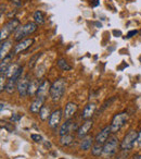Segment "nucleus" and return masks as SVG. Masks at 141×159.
<instances>
[{
    "label": "nucleus",
    "instance_id": "nucleus-37",
    "mask_svg": "<svg viewBox=\"0 0 141 159\" xmlns=\"http://www.w3.org/2000/svg\"><path fill=\"white\" fill-rule=\"evenodd\" d=\"M92 6H93V7H97V6H99V0H92Z\"/></svg>",
    "mask_w": 141,
    "mask_h": 159
},
{
    "label": "nucleus",
    "instance_id": "nucleus-5",
    "mask_svg": "<svg viewBox=\"0 0 141 159\" xmlns=\"http://www.w3.org/2000/svg\"><path fill=\"white\" fill-rule=\"evenodd\" d=\"M128 120V113L127 112H121L118 115H116L112 120V123H111V131L112 133L118 132L122 129V126L124 125L126 121Z\"/></svg>",
    "mask_w": 141,
    "mask_h": 159
},
{
    "label": "nucleus",
    "instance_id": "nucleus-10",
    "mask_svg": "<svg viewBox=\"0 0 141 159\" xmlns=\"http://www.w3.org/2000/svg\"><path fill=\"white\" fill-rule=\"evenodd\" d=\"M61 119H62V110L58 109V110L53 111L51 113L50 118H49V126L52 129H57L59 126Z\"/></svg>",
    "mask_w": 141,
    "mask_h": 159
},
{
    "label": "nucleus",
    "instance_id": "nucleus-39",
    "mask_svg": "<svg viewBox=\"0 0 141 159\" xmlns=\"http://www.w3.org/2000/svg\"><path fill=\"white\" fill-rule=\"evenodd\" d=\"M61 159H63V158H61Z\"/></svg>",
    "mask_w": 141,
    "mask_h": 159
},
{
    "label": "nucleus",
    "instance_id": "nucleus-34",
    "mask_svg": "<svg viewBox=\"0 0 141 159\" xmlns=\"http://www.w3.org/2000/svg\"><path fill=\"white\" fill-rule=\"evenodd\" d=\"M137 144H138V147L141 148V130H140V132H138V139H137Z\"/></svg>",
    "mask_w": 141,
    "mask_h": 159
},
{
    "label": "nucleus",
    "instance_id": "nucleus-31",
    "mask_svg": "<svg viewBox=\"0 0 141 159\" xmlns=\"http://www.w3.org/2000/svg\"><path fill=\"white\" fill-rule=\"evenodd\" d=\"M45 68L44 66H40V68H38L37 69V71H36V76L37 77H41L42 76V74L45 73Z\"/></svg>",
    "mask_w": 141,
    "mask_h": 159
},
{
    "label": "nucleus",
    "instance_id": "nucleus-16",
    "mask_svg": "<svg viewBox=\"0 0 141 159\" xmlns=\"http://www.w3.org/2000/svg\"><path fill=\"white\" fill-rule=\"evenodd\" d=\"M76 110H77V105L74 102H67L65 106V110H64V117L66 119H70L75 115Z\"/></svg>",
    "mask_w": 141,
    "mask_h": 159
},
{
    "label": "nucleus",
    "instance_id": "nucleus-26",
    "mask_svg": "<svg viewBox=\"0 0 141 159\" xmlns=\"http://www.w3.org/2000/svg\"><path fill=\"white\" fill-rule=\"evenodd\" d=\"M57 64H58V66H59L60 69H62L63 71H70V70H72V66H70V64H68L67 62H66L64 59H59L57 61Z\"/></svg>",
    "mask_w": 141,
    "mask_h": 159
},
{
    "label": "nucleus",
    "instance_id": "nucleus-22",
    "mask_svg": "<svg viewBox=\"0 0 141 159\" xmlns=\"http://www.w3.org/2000/svg\"><path fill=\"white\" fill-rule=\"evenodd\" d=\"M91 152H92L93 156L100 157L102 154H103V146L96 143L95 145L92 146V148H91Z\"/></svg>",
    "mask_w": 141,
    "mask_h": 159
},
{
    "label": "nucleus",
    "instance_id": "nucleus-30",
    "mask_svg": "<svg viewBox=\"0 0 141 159\" xmlns=\"http://www.w3.org/2000/svg\"><path fill=\"white\" fill-rule=\"evenodd\" d=\"M31 137H32V139H33L34 142H36V143H41V142L44 141L42 136H41V135H39V134H32Z\"/></svg>",
    "mask_w": 141,
    "mask_h": 159
},
{
    "label": "nucleus",
    "instance_id": "nucleus-13",
    "mask_svg": "<svg viewBox=\"0 0 141 159\" xmlns=\"http://www.w3.org/2000/svg\"><path fill=\"white\" fill-rule=\"evenodd\" d=\"M75 126H74V123H73V121L70 119H67L65 122H64L63 124L61 125V128H60V135L61 136H63V135H66V134H68V133L70 132L72 130H75Z\"/></svg>",
    "mask_w": 141,
    "mask_h": 159
},
{
    "label": "nucleus",
    "instance_id": "nucleus-21",
    "mask_svg": "<svg viewBox=\"0 0 141 159\" xmlns=\"http://www.w3.org/2000/svg\"><path fill=\"white\" fill-rule=\"evenodd\" d=\"M50 108L47 106H42V108L39 111V117L42 121H46L48 118H50Z\"/></svg>",
    "mask_w": 141,
    "mask_h": 159
},
{
    "label": "nucleus",
    "instance_id": "nucleus-4",
    "mask_svg": "<svg viewBox=\"0 0 141 159\" xmlns=\"http://www.w3.org/2000/svg\"><path fill=\"white\" fill-rule=\"evenodd\" d=\"M137 139H138V132L135 130H130L129 132L126 134V136L124 137L123 142L121 144V148L124 152H128V150L132 149L135 143L137 142Z\"/></svg>",
    "mask_w": 141,
    "mask_h": 159
},
{
    "label": "nucleus",
    "instance_id": "nucleus-24",
    "mask_svg": "<svg viewBox=\"0 0 141 159\" xmlns=\"http://www.w3.org/2000/svg\"><path fill=\"white\" fill-rule=\"evenodd\" d=\"M18 86V83L12 81V80H8L7 84H6V92L9 94H12L14 91H15V87Z\"/></svg>",
    "mask_w": 141,
    "mask_h": 159
},
{
    "label": "nucleus",
    "instance_id": "nucleus-27",
    "mask_svg": "<svg viewBox=\"0 0 141 159\" xmlns=\"http://www.w3.org/2000/svg\"><path fill=\"white\" fill-rule=\"evenodd\" d=\"M19 68H20V66H19V64H11V66H9V69L7 70V72H6V76H7L8 79L12 77Z\"/></svg>",
    "mask_w": 141,
    "mask_h": 159
},
{
    "label": "nucleus",
    "instance_id": "nucleus-3",
    "mask_svg": "<svg viewBox=\"0 0 141 159\" xmlns=\"http://www.w3.org/2000/svg\"><path fill=\"white\" fill-rule=\"evenodd\" d=\"M20 27V21L18 19H11L8 23H6L2 27H1V32H0V39L1 42L6 40L13 32H16V30Z\"/></svg>",
    "mask_w": 141,
    "mask_h": 159
},
{
    "label": "nucleus",
    "instance_id": "nucleus-9",
    "mask_svg": "<svg viewBox=\"0 0 141 159\" xmlns=\"http://www.w3.org/2000/svg\"><path fill=\"white\" fill-rule=\"evenodd\" d=\"M33 43H34L33 38H27V39H23L21 42H19L15 45V47H14L13 55H18V53L22 52V51H25L27 48H29L33 45Z\"/></svg>",
    "mask_w": 141,
    "mask_h": 159
},
{
    "label": "nucleus",
    "instance_id": "nucleus-28",
    "mask_svg": "<svg viewBox=\"0 0 141 159\" xmlns=\"http://www.w3.org/2000/svg\"><path fill=\"white\" fill-rule=\"evenodd\" d=\"M41 56V53H35L34 56H32V58H31V60H29V62H28V66L31 69H33L34 66H35V64L37 63V61H38V59H39V57Z\"/></svg>",
    "mask_w": 141,
    "mask_h": 159
},
{
    "label": "nucleus",
    "instance_id": "nucleus-32",
    "mask_svg": "<svg viewBox=\"0 0 141 159\" xmlns=\"http://www.w3.org/2000/svg\"><path fill=\"white\" fill-rule=\"evenodd\" d=\"M12 5L16 6V7H21L22 6V2H21V0H11Z\"/></svg>",
    "mask_w": 141,
    "mask_h": 159
},
{
    "label": "nucleus",
    "instance_id": "nucleus-33",
    "mask_svg": "<svg viewBox=\"0 0 141 159\" xmlns=\"http://www.w3.org/2000/svg\"><path fill=\"white\" fill-rule=\"evenodd\" d=\"M11 119H12V121H14V122H18V121H20V119H21V116H19V115H13L11 117Z\"/></svg>",
    "mask_w": 141,
    "mask_h": 159
},
{
    "label": "nucleus",
    "instance_id": "nucleus-38",
    "mask_svg": "<svg viewBox=\"0 0 141 159\" xmlns=\"http://www.w3.org/2000/svg\"><path fill=\"white\" fill-rule=\"evenodd\" d=\"M3 106H5V105H3V102H1V111L3 110Z\"/></svg>",
    "mask_w": 141,
    "mask_h": 159
},
{
    "label": "nucleus",
    "instance_id": "nucleus-6",
    "mask_svg": "<svg viewBox=\"0 0 141 159\" xmlns=\"http://www.w3.org/2000/svg\"><path fill=\"white\" fill-rule=\"evenodd\" d=\"M118 147V139L116 136H110L109 141L105 142L103 145V154L104 155H112L116 152Z\"/></svg>",
    "mask_w": 141,
    "mask_h": 159
},
{
    "label": "nucleus",
    "instance_id": "nucleus-8",
    "mask_svg": "<svg viewBox=\"0 0 141 159\" xmlns=\"http://www.w3.org/2000/svg\"><path fill=\"white\" fill-rule=\"evenodd\" d=\"M111 133H112L111 126H105L103 130H101L97 134V136H96V139H95V142L97 144H100V145H103V144H105V142L109 139Z\"/></svg>",
    "mask_w": 141,
    "mask_h": 159
},
{
    "label": "nucleus",
    "instance_id": "nucleus-18",
    "mask_svg": "<svg viewBox=\"0 0 141 159\" xmlns=\"http://www.w3.org/2000/svg\"><path fill=\"white\" fill-rule=\"evenodd\" d=\"M11 59H12V55H8L6 58H3L2 60H1V64H0V73L1 74H6V72H7V70L9 69V66H11Z\"/></svg>",
    "mask_w": 141,
    "mask_h": 159
},
{
    "label": "nucleus",
    "instance_id": "nucleus-15",
    "mask_svg": "<svg viewBox=\"0 0 141 159\" xmlns=\"http://www.w3.org/2000/svg\"><path fill=\"white\" fill-rule=\"evenodd\" d=\"M96 108H97V106H96V104H93V102H91V104H88L86 107H85L84 111H83L82 113V118L85 120H89V118L92 117V115L95 113L96 111Z\"/></svg>",
    "mask_w": 141,
    "mask_h": 159
},
{
    "label": "nucleus",
    "instance_id": "nucleus-25",
    "mask_svg": "<svg viewBox=\"0 0 141 159\" xmlns=\"http://www.w3.org/2000/svg\"><path fill=\"white\" fill-rule=\"evenodd\" d=\"M34 20H35V23L36 24H44L45 23V16H44V13L42 11H36L34 13Z\"/></svg>",
    "mask_w": 141,
    "mask_h": 159
},
{
    "label": "nucleus",
    "instance_id": "nucleus-35",
    "mask_svg": "<svg viewBox=\"0 0 141 159\" xmlns=\"http://www.w3.org/2000/svg\"><path fill=\"white\" fill-rule=\"evenodd\" d=\"M137 33H138V32H137V31H130L129 33L127 34V37H128V38L132 37V36H135V35H136Z\"/></svg>",
    "mask_w": 141,
    "mask_h": 159
},
{
    "label": "nucleus",
    "instance_id": "nucleus-1",
    "mask_svg": "<svg viewBox=\"0 0 141 159\" xmlns=\"http://www.w3.org/2000/svg\"><path fill=\"white\" fill-rule=\"evenodd\" d=\"M65 89H66V81L64 79H58L55 80L54 82L52 83L50 87V95L51 99L52 102H59L60 99L62 98L63 96L64 92H65Z\"/></svg>",
    "mask_w": 141,
    "mask_h": 159
},
{
    "label": "nucleus",
    "instance_id": "nucleus-29",
    "mask_svg": "<svg viewBox=\"0 0 141 159\" xmlns=\"http://www.w3.org/2000/svg\"><path fill=\"white\" fill-rule=\"evenodd\" d=\"M6 79H7V76H6V74H1V79H0V91L2 92L3 89H6Z\"/></svg>",
    "mask_w": 141,
    "mask_h": 159
},
{
    "label": "nucleus",
    "instance_id": "nucleus-7",
    "mask_svg": "<svg viewBox=\"0 0 141 159\" xmlns=\"http://www.w3.org/2000/svg\"><path fill=\"white\" fill-rule=\"evenodd\" d=\"M29 83H31V80H29L28 75H25L23 79H20V81L18 82V86H16L20 97H26L28 95Z\"/></svg>",
    "mask_w": 141,
    "mask_h": 159
},
{
    "label": "nucleus",
    "instance_id": "nucleus-17",
    "mask_svg": "<svg viewBox=\"0 0 141 159\" xmlns=\"http://www.w3.org/2000/svg\"><path fill=\"white\" fill-rule=\"evenodd\" d=\"M11 48L12 42H10V40H5V42L1 43V46H0V58H1V60L7 57L8 52H9V50Z\"/></svg>",
    "mask_w": 141,
    "mask_h": 159
},
{
    "label": "nucleus",
    "instance_id": "nucleus-20",
    "mask_svg": "<svg viewBox=\"0 0 141 159\" xmlns=\"http://www.w3.org/2000/svg\"><path fill=\"white\" fill-rule=\"evenodd\" d=\"M39 85H40V83L38 82V80H33V81H31L29 87H28V95L34 96L35 94H37Z\"/></svg>",
    "mask_w": 141,
    "mask_h": 159
},
{
    "label": "nucleus",
    "instance_id": "nucleus-12",
    "mask_svg": "<svg viewBox=\"0 0 141 159\" xmlns=\"http://www.w3.org/2000/svg\"><path fill=\"white\" fill-rule=\"evenodd\" d=\"M50 83L48 81H42V82H40L39 89H38V92L36 95L38 97H42L46 99V96L48 95V93H50Z\"/></svg>",
    "mask_w": 141,
    "mask_h": 159
},
{
    "label": "nucleus",
    "instance_id": "nucleus-11",
    "mask_svg": "<svg viewBox=\"0 0 141 159\" xmlns=\"http://www.w3.org/2000/svg\"><path fill=\"white\" fill-rule=\"evenodd\" d=\"M92 120H86L85 121V123H83V125L80 126L79 129H78L77 131V135L79 139H84L85 136H87V134H88V132L90 131V129L92 128Z\"/></svg>",
    "mask_w": 141,
    "mask_h": 159
},
{
    "label": "nucleus",
    "instance_id": "nucleus-2",
    "mask_svg": "<svg viewBox=\"0 0 141 159\" xmlns=\"http://www.w3.org/2000/svg\"><path fill=\"white\" fill-rule=\"evenodd\" d=\"M37 31V24L34 22H28L23 26H20L16 30L15 34H14V40L16 42H21L24 39L26 36L31 35V34L35 33Z\"/></svg>",
    "mask_w": 141,
    "mask_h": 159
},
{
    "label": "nucleus",
    "instance_id": "nucleus-19",
    "mask_svg": "<svg viewBox=\"0 0 141 159\" xmlns=\"http://www.w3.org/2000/svg\"><path fill=\"white\" fill-rule=\"evenodd\" d=\"M93 141H95V139H93L92 136H85L84 139H82V142H80V149L82 150L90 149Z\"/></svg>",
    "mask_w": 141,
    "mask_h": 159
},
{
    "label": "nucleus",
    "instance_id": "nucleus-14",
    "mask_svg": "<svg viewBox=\"0 0 141 159\" xmlns=\"http://www.w3.org/2000/svg\"><path fill=\"white\" fill-rule=\"evenodd\" d=\"M44 102H45V98L38 97V96H37V98H36V99L32 102L31 107H29V110H31V112H33V113L39 112L40 109H41L42 106H44Z\"/></svg>",
    "mask_w": 141,
    "mask_h": 159
},
{
    "label": "nucleus",
    "instance_id": "nucleus-36",
    "mask_svg": "<svg viewBox=\"0 0 141 159\" xmlns=\"http://www.w3.org/2000/svg\"><path fill=\"white\" fill-rule=\"evenodd\" d=\"M130 159H141V154H140V152H139V154L134 155V156H132Z\"/></svg>",
    "mask_w": 141,
    "mask_h": 159
},
{
    "label": "nucleus",
    "instance_id": "nucleus-23",
    "mask_svg": "<svg viewBox=\"0 0 141 159\" xmlns=\"http://www.w3.org/2000/svg\"><path fill=\"white\" fill-rule=\"evenodd\" d=\"M73 141H74V137L70 134L63 135V136H61V139H60V143H61V145H63V146L70 145V144L73 143Z\"/></svg>",
    "mask_w": 141,
    "mask_h": 159
}]
</instances>
